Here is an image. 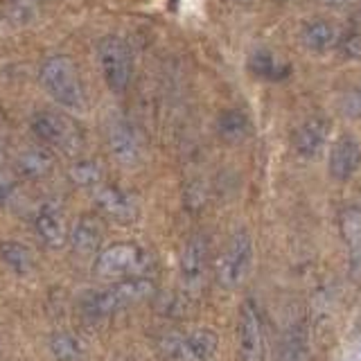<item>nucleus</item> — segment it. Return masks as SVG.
<instances>
[{
  "mask_svg": "<svg viewBox=\"0 0 361 361\" xmlns=\"http://www.w3.org/2000/svg\"><path fill=\"white\" fill-rule=\"evenodd\" d=\"M39 82L45 88L56 104H61L71 111H82L84 109V86L79 79L77 66L73 63L71 56L54 54L48 56L41 63L39 71Z\"/></svg>",
  "mask_w": 361,
  "mask_h": 361,
  "instance_id": "f257e3e1",
  "label": "nucleus"
},
{
  "mask_svg": "<svg viewBox=\"0 0 361 361\" xmlns=\"http://www.w3.org/2000/svg\"><path fill=\"white\" fill-rule=\"evenodd\" d=\"M97 56L106 86L116 95H122L133 77V56L129 45L120 37H104L97 45Z\"/></svg>",
  "mask_w": 361,
  "mask_h": 361,
  "instance_id": "f03ea898",
  "label": "nucleus"
},
{
  "mask_svg": "<svg viewBox=\"0 0 361 361\" xmlns=\"http://www.w3.org/2000/svg\"><path fill=\"white\" fill-rule=\"evenodd\" d=\"M149 267V255L133 242H116L102 248L95 259V271L102 278H129L140 276Z\"/></svg>",
  "mask_w": 361,
  "mask_h": 361,
  "instance_id": "7ed1b4c3",
  "label": "nucleus"
},
{
  "mask_svg": "<svg viewBox=\"0 0 361 361\" xmlns=\"http://www.w3.org/2000/svg\"><path fill=\"white\" fill-rule=\"evenodd\" d=\"M30 129L48 147H56V149H63V152H77L79 147H82L79 129L68 118L59 116V113H52V111L34 113L30 120Z\"/></svg>",
  "mask_w": 361,
  "mask_h": 361,
  "instance_id": "20e7f679",
  "label": "nucleus"
},
{
  "mask_svg": "<svg viewBox=\"0 0 361 361\" xmlns=\"http://www.w3.org/2000/svg\"><path fill=\"white\" fill-rule=\"evenodd\" d=\"M251 259H253V242L248 233L240 231L233 235V240L228 242L224 251V257L219 262V285L224 287H237L240 282L246 278L248 269H251Z\"/></svg>",
  "mask_w": 361,
  "mask_h": 361,
  "instance_id": "39448f33",
  "label": "nucleus"
},
{
  "mask_svg": "<svg viewBox=\"0 0 361 361\" xmlns=\"http://www.w3.org/2000/svg\"><path fill=\"white\" fill-rule=\"evenodd\" d=\"M237 353H240V361H262L264 357L262 319L253 302L242 305L240 327H237Z\"/></svg>",
  "mask_w": 361,
  "mask_h": 361,
  "instance_id": "423d86ee",
  "label": "nucleus"
},
{
  "mask_svg": "<svg viewBox=\"0 0 361 361\" xmlns=\"http://www.w3.org/2000/svg\"><path fill=\"white\" fill-rule=\"evenodd\" d=\"M109 149L124 167H135L142 161V145L135 129L127 120L116 118L109 124Z\"/></svg>",
  "mask_w": 361,
  "mask_h": 361,
  "instance_id": "0eeeda50",
  "label": "nucleus"
},
{
  "mask_svg": "<svg viewBox=\"0 0 361 361\" xmlns=\"http://www.w3.org/2000/svg\"><path fill=\"white\" fill-rule=\"evenodd\" d=\"M97 208L106 214V217L116 219L120 224H131L138 219V203L135 199L116 185H99L93 190Z\"/></svg>",
  "mask_w": 361,
  "mask_h": 361,
  "instance_id": "6e6552de",
  "label": "nucleus"
},
{
  "mask_svg": "<svg viewBox=\"0 0 361 361\" xmlns=\"http://www.w3.org/2000/svg\"><path fill=\"white\" fill-rule=\"evenodd\" d=\"M34 233L45 246L61 248L68 242V235H71L61 208L54 206V203H43L39 212L34 214Z\"/></svg>",
  "mask_w": 361,
  "mask_h": 361,
  "instance_id": "1a4fd4ad",
  "label": "nucleus"
},
{
  "mask_svg": "<svg viewBox=\"0 0 361 361\" xmlns=\"http://www.w3.org/2000/svg\"><path fill=\"white\" fill-rule=\"evenodd\" d=\"M361 165V147L353 135H341L330 149L327 169L334 180H350Z\"/></svg>",
  "mask_w": 361,
  "mask_h": 361,
  "instance_id": "9d476101",
  "label": "nucleus"
},
{
  "mask_svg": "<svg viewBox=\"0 0 361 361\" xmlns=\"http://www.w3.org/2000/svg\"><path fill=\"white\" fill-rule=\"evenodd\" d=\"M208 264V244L206 237H192L180 253V280L188 289H199L206 278Z\"/></svg>",
  "mask_w": 361,
  "mask_h": 361,
  "instance_id": "9b49d317",
  "label": "nucleus"
},
{
  "mask_svg": "<svg viewBox=\"0 0 361 361\" xmlns=\"http://www.w3.org/2000/svg\"><path fill=\"white\" fill-rule=\"evenodd\" d=\"M327 133H330V122L325 118H307L293 131V149L302 158H316L327 142Z\"/></svg>",
  "mask_w": 361,
  "mask_h": 361,
  "instance_id": "f8f14e48",
  "label": "nucleus"
},
{
  "mask_svg": "<svg viewBox=\"0 0 361 361\" xmlns=\"http://www.w3.org/2000/svg\"><path fill=\"white\" fill-rule=\"evenodd\" d=\"M102 240H104V231H102V224L93 214H82L71 228L68 235V242H71L73 251L79 255H90L99 251Z\"/></svg>",
  "mask_w": 361,
  "mask_h": 361,
  "instance_id": "ddd939ff",
  "label": "nucleus"
},
{
  "mask_svg": "<svg viewBox=\"0 0 361 361\" xmlns=\"http://www.w3.org/2000/svg\"><path fill=\"white\" fill-rule=\"evenodd\" d=\"M54 154L48 147H27L25 152H20L16 158V172L23 178L41 180L54 169Z\"/></svg>",
  "mask_w": 361,
  "mask_h": 361,
  "instance_id": "4468645a",
  "label": "nucleus"
},
{
  "mask_svg": "<svg viewBox=\"0 0 361 361\" xmlns=\"http://www.w3.org/2000/svg\"><path fill=\"white\" fill-rule=\"evenodd\" d=\"M124 307L122 298L118 296V291L109 287V289H97V291H90L84 296L82 300V312L86 319L90 321H102V319H109L118 310Z\"/></svg>",
  "mask_w": 361,
  "mask_h": 361,
  "instance_id": "2eb2a0df",
  "label": "nucleus"
},
{
  "mask_svg": "<svg viewBox=\"0 0 361 361\" xmlns=\"http://www.w3.org/2000/svg\"><path fill=\"white\" fill-rule=\"evenodd\" d=\"M300 41L307 50H314V52H325L334 48L338 43V32L336 27L332 25L330 20H323V18H316V20H310L305 23L302 30H300Z\"/></svg>",
  "mask_w": 361,
  "mask_h": 361,
  "instance_id": "dca6fc26",
  "label": "nucleus"
},
{
  "mask_svg": "<svg viewBox=\"0 0 361 361\" xmlns=\"http://www.w3.org/2000/svg\"><path fill=\"white\" fill-rule=\"evenodd\" d=\"M248 71H251L253 77L264 79V82H282V79L289 77L291 68L274 52L257 50L251 54V59H248Z\"/></svg>",
  "mask_w": 361,
  "mask_h": 361,
  "instance_id": "f3484780",
  "label": "nucleus"
},
{
  "mask_svg": "<svg viewBox=\"0 0 361 361\" xmlns=\"http://www.w3.org/2000/svg\"><path fill=\"white\" fill-rule=\"evenodd\" d=\"M217 348H219V338L208 327L190 332L183 338V355L192 361H210L217 355Z\"/></svg>",
  "mask_w": 361,
  "mask_h": 361,
  "instance_id": "a211bd4d",
  "label": "nucleus"
},
{
  "mask_svg": "<svg viewBox=\"0 0 361 361\" xmlns=\"http://www.w3.org/2000/svg\"><path fill=\"white\" fill-rule=\"evenodd\" d=\"M0 259H3L7 269L14 271L16 276H30L32 271L37 269V259H34L30 248L14 240L0 242Z\"/></svg>",
  "mask_w": 361,
  "mask_h": 361,
  "instance_id": "6ab92c4d",
  "label": "nucleus"
},
{
  "mask_svg": "<svg viewBox=\"0 0 361 361\" xmlns=\"http://www.w3.org/2000/svg\"><path fill=\"white\" fill-rule=\"evenodd\" d=\"M217 133L226 142H242L251 135V120L244 111L228 109L217 118Z\"/></svg>",
  "mask_w": 361,
  "mask_h": 361,
  "instance_id": "aec40b11",
  "label": "nucleus"
},
{
  "mask_svg": "<svg viewBox=\"0 0 361 361\" xmlns=\"http://www.w3.org/2000/svg\"><path fill=\"white\" fill-rule=\"evenodd\" d=\"M48 350L54 361H84L86 348L73 332H54L48 338Z\"/></svg>",
  "mask_w": 361,
  "mask_h": 361,
  "instance_id": "412c9836",
  "label": "nucleus"
},
{
  "mask_svg": "<svg viewBox=\"0 0 361 361\" xmlns=\"http://www.w3.org/2000/svg\"><path fill=\"white\" fill-rule=\"evenodd\" d=\"M341 231L345 237L350 259H353V267H361V210L350 208L341 214Z\"/></svg>",
  "mask_w": 361,
  "mask_h": 361,
  "instance_id": "4be33fe9",
  "label": "nucleus"
},
{
  "mask_svg": "<svg viewBox=\"0 0 361 361\" xmlns=\"http://www.w3.org/2000/svg\"><path fill=\"white\" fill-rule=\"evenodd\" d=\"M113 289L118 291V296L122 298L124 305H131V302H140L154 296V282L149 278H142V276H129V278H122L118 285H113Z\"/></svg>",
  "mask_w": 361,
  "mask_h": 361,
  "instance_id": "5701e85b",
  "label": "nucleus"
},
{
  "mask_svg": "<svg viewBox=\"0 0 361 361\" xmlns=\"http://www.w3.org/2000/svg\"><path fill=\"white\" fill-rule=\"evenodd\" d=\"M68 176L77 185V188H86V190H95L102 185V178H104V172L97 161H90V158H84V161H77L68 169Z\"/></svg>",
  "mask_w": 361,
  "mask_h": 361,
  "instance_id": "b1692460",
  "label": "nucleus"
},
{
  "mask_svg": "<svg viewBox=\"0 0 361 361\" xmlns=\"http://www.w3.org/2000/svg\"><path fill=\"white\" fill-rule=\"evenodd\" d=\"M341 45V52L348 59H361V32H350L338 41Z\"/></svg>",
  "mask_w": 361,
  "mask_h": 361,
  "instance_id": "393cba45",
  "label": "nucleus"
},
{
  "mask_svg": "<svg viewBox=\"0 0 361 361\" xmlns=\"http://www.w3.org/2000/svg\"><path fill=\"white\" fill-rule=\"evenodd\" d=\"M14 195H16V178L7 172H0V208L7 206L14 199Z\"/></svg>",
  "mask_w": 361,
  "mask_h": 361,
  "instance_id": "a878e982",
  "label": "nucleus"
},
{
  "mask_svg": "<svg viewBox=\"0 0 361 361\" xmlns=\"http://www.w3.org/2000/svg\"><path fill=\"white\" fill-rule=\"evenodd\" d=\"M341 111L350 118H359L361 116V93H357V90L345 93L341 99Z\"/></svg>",
  "mask_w": 361,
  "mask_h": 361,
  "instance_id": "bb28decb",
  "label": "nucleus"
},
{
  "mask_svg": "<svg viewBox=\"0 0 361 361\" xmlns=\"http://www.w3.org/2000/svg\"><path fill=\"white\" fill-rule=\"evenodd\" d=\"M321 3L330 5V7H343V5H348V3H353V0H321Z\"/></svg>",
  "mask_w": 361,
  "mask_h": 361,
  "instance_id": "cd10ccee",
  "label": "nucleus"
},
{
  "mask_svg": "<svg viewBox=\"0 0 361 361\" xmlns=\"http://www.w3.org/2000/svg\"><path fill=\"white\" fill-rule=\"evenodd\" d=\"M5 156H7V149H5V145L0 142V165H3V161H5Z\"/></svg>",
  "mask_w": 361,
  "mask_h": 361,
  "instance_id": "c85d7f7f",
  "label": "nucleus"
},
{
  "mask_svg": "<svg viewBox=\"0 0 361 361\" xmlns=\"http://www.w3.org/2000/svg\"><path fill=\"white\" fill-rule=\"evenodd\" d=\"M231 3H235V5H253L255 0H231Z\"/></svg>",
  "mask_w": 361,
  "mask_h": 361,
  "instance_id": "c756f323",
  "label": "nucleus"
},
{
  "mask_svg": "<svg viewBox=\"0 0 361 361\" xmlns=\"http://www.w3.org/2000/svg\"><path fill=\"white\" fill-rule=\"evenodd\" d=\"M3 120H5V113H3V106H0V124H3Z\"/></svg>",
  "mask_w": 361,
  "mask_h": 361,
  "instance_id": "7c9ffc66",
  "label": "nucleus"
},
{
  "mask_svg": "<svg viewBox=\"0 0 361 361\" xmlns=\"http://www.w3.org/2000/svg\"><path fill=\"white\" fill-rule=\"evenodd\" d=\"M274 3H278V5H285V3H291V0H274Z\"/></svg>",
  "mask_w": 361,
  "mask_h": 361,
  "instance_id": "2f4dec72",
  "label": "nucleus"
}]
</instances>
